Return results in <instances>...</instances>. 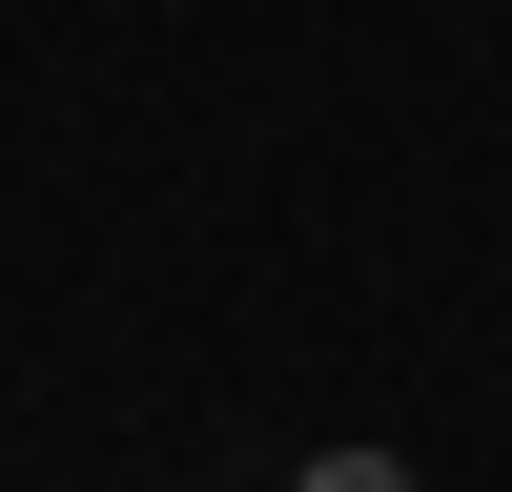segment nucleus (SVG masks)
<instances>
[{
	"mask_svg": "<svg viewBox=\"0 0 512 492\" xmlns=\"http://www.w3.org/2000/svg\"><path fill=\"white\" fill-rule=\"evenodd\" d=\"M308 492H410V451H328V472H308Z\"/></svg>",
	"mask_w": 512,
	"mask_h": 492,
	"instance_id": "obj_1",
	"label": "nucleus"
}]
</instances>
